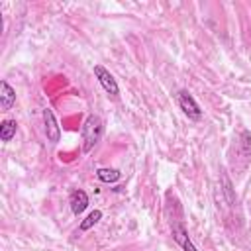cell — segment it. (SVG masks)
Returning <instances> with one entry per match:
<instances>
[{
    "mask_svg": "<svg viewBox=\"0 0 251 251\" xmlns=\"http://www.w3.org/2000/svg\"><path fill=\"white\" fill-rule=\"evenodd\" d=\"M102 133H104V124H102V120H100L98 116L90 114V116L84 120L82 129H80V137H82V151H84V153L92 151V149H94V145L100 141Z\"/></svg>",
    "mask_w": 251,
    "mask_h": 251,
    "instance_id": "6da1fadb",
    "label": "cell"
},
{
    "mask_svg": "<svg viewBox=\"0 0 251 251\" xmlns=\"http://www.w3.org/2000/svg\"><path fill=\"white\" fill-rule=\"evenodd\" d=\"M176 102H178V108L182 110V114L188 116V120H192V122L202 120V110H200L198 102L194 100V96L188 90H178Z\"/></svg>",
    "mask_w": 251,
    "mask_h": 251,
    "instance_id": "7a4b0ae2",
    "label": "cell"
},
{
    "mask_svg": "<svg viewBox=\"0 0 251 251\" xmlns=\"http://www.w3.org/2000/svg\"><path fill=\"white\" fill-rule=\"evenodd\" d=\"M94 75H96V78H98V82L102 84V88L110 94V96H118L120 94V88H118V82H116V78H114V75L106 69V67H102V65H94Z\"/></svg>",
    "mask_w": 251,
    "mask_h": 251,
    "instance_id": "3957f363",
    "label": "cell"
},
{
    "mask_svg": "<svg viewBox=\"0 0 251 251\" xmlns=\"http://www.w3.org/2000/svg\"><path fill=\"white\" fill-rule=\"evenodd\" d=\"M43 122H45V135H47V139L51 143H57L59 137H61V129H59L57 120H55V116H53V112L49 108L43 110Z\"/></svg>",
    "mask_w": 251,
    "mask_h": 251,
    "instance_id": "277c9868",
    "label": "cell"
},
{
    "mask_svg": "<svg viewBox=\"0 0 251 251\" xmlns=\"http://www.w3.org/2000/svg\"><path fill=\"white\" fill-rule=\"evenodd\" d=\"M69 204H71V212L75 214V216H78V214H82L86 208H88V194L84 192V190H73L71 192V198H69Z\"/></svg>",
    "mask_w": 251,
    "mask_h": 251,
    "instance_id": "5b68a950",
    "label": "cell"
},
{
    "mask_svg": "<svg viewBox=\"0 0 251 251\" xmlns=\"http://www.w3.org/2000/svg\"><path fill=\"white\" fill-rule=\"evenodd\" d=\"M173 239L182 247V251H198V249L194 247V243L190 241L188 231H186V227H184L182 224H175V226H173Z\"/></svg>",
    "mask_w": 251,
    "mask_h": 251,
    "instance_id": "8992f818",
    "label": "cell"
},
{
    "mask_svg": "<svg viewBox=\"0 0 251 251\" xmlns=\"http://www.w3.org/2000/svg\"><path fill=\"white\" fill-rule=\"evenodd\" d=\"M14 104H16L14 88L6 80H0V106H2V110H10Z\"/></svg>",
    "mask_w": 251,
    "mask_h": 251,
    "instance_id": "52a82bcc",
    "label": "cell"
},
{
    "mask_svg": "<svg viewBox=\"0 0 251 251\" xmlns=\"http://www.w3.org/2000/svg\"><path fill=\"white\" fill-rule=\"evenodd\" d=\"M16 135V120H4L0 124V139L2 141H12Z\"/></svg>",
    "mask_w": 251,
    "mask_h": 251,
    "instance_id": "ba28073f",
    "label": "cell"
},
{
    "mask_svg": "<svg viewBox=\"0 0 251 251\" xmlns=\"http://www.w3.org/2000/svg\"><path fill=\"white\" fill-rule=\"evenodd\" d=\"M100 218H102V212H100V210H92V212L80 222V227H78V229H80V231H88L92 226H96V224L100 222Z\"/></svg>",
    "mask_w": 251,
    "mask_h": 251,
    "instance_id": "9c48e42d",
    "label": "cell"
},
{
    "mask_svg": "<svg viewBox=\"0 0 251 251\" xmlns=\"http://www.w3.org/2000/svg\"><path fill=\"white\" fill-rule=\"evenodd\" d=\"M96 176L102 182H116L120 178V171H116V169H98L96 171Z\"/></svg>",
    "mask_w": 251,
    "mask_h": 251,
    "instance_id": "30bf717a",
    "label": "cell"
},
{
    "mask_svg": "<svg viewBox=\"0 0 251 251\" xmlns=\"http://www.w3.org/2000/svg\"><path fill=\"white\" fill-rule=\"evenodd\" d=\"M241 153L243 157H251V133L247 129L241 131Z\"/></svg>",
    "mask_w": 251,
    "mask_h": 251,
    "instance_id": "8fae6325",
    "label": "cell"
},
{
    "mask_svg": "<svg viewBox=\"0 0 251 251\" xmlns=\"http://www.w3.org/2000/svg\"><path fill=\"white\" fill-rule=\"evenodd\" d=\"M224 192L227 194V200H229V202L235 200V198H233V192H231V182H229L226 176H224Z\"/></svg>",
    "mask_w": 251,
    "mask_h": 251,
    "instance_id": "7c38bea8",
    "label": "cell"
}]
</instances>
